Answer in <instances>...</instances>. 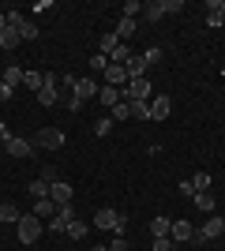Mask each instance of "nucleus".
Segmentation results:
<instances>
[{"label": "nucleus", "mask_w": 225, "mask_h": 251, "mask_svg": "<svg viewBox=\"0 0 225 251\" xmlns=\"http://www.w3.org/2000/svg\"><path fill=\"white\" fill-rule=\"evenodd\" d=\"M225 236V218H218V214H206L203 229H195V240L192 244H206V240H222Z\"/></svg>", "instance_id": "f257e3e1"}, {"label": "nucleus", "mask_w": 225, "mask_h": 251, "mask_svg": "<svg viewBox=\"0 0 225 251\" xmlns=\"http://www.w3.org/2000/svg\"><path fill=\"white\" fill-rule=\"evenodd\" d=\"M30 143H34V150H60L64 147V131L60 127H38V135Z\"/></svg>", "instance_id": "f03ea898"}, {"label": "nucleus", "mask_w": 225, "mask_h": 251, "mask_svg": "<svg viewBox=\"0 0 225 251\" xmlns=\"http://www.w3.org/2000/svg\"><path fill=\"white\" fill-rule=\"evenodd\" d=\"M15 232H19V244H34L42 236V218H34V214H23L15 221Z\"/></svg>", "instance_id": "7ed1b4c3"}, {"label": "nucleus", "mask_w": 225, "mask_h": 251, "mask_svg": "<svg viewBox=\"0 0 225 251\" xmlns=\"http://www.w3.org/2000/svg\"><path fill=\"white\" fill-rule=\"evenodd\" d=\"M64 83H68V90H72V98H79V101H90V98H98V90H101V86H98L94 79H86V75H83V79L68 75Z\"/></svg>", "instance_id": "20e7f679"}, {"label": "nucleus", "mask_w": 225, "mask_h": 251, "mask_svg": "<svg viewBox=\"0 0 225 251\" xmlns=\"http://www.w3.org/2000/svg\"><path fill=\"white\" fill-rule=\"evenodd\" d=\"M124 98H139V101H150L154 98V86H150V79L143 75V79H131L128 86H124Z\"/></svg>", "instance_id": "39448f33"}, {"label": "nucleus", "mask_w": 225, "mask_h": 251, "mask_svg": "<svg viewBox=\"0 0 225 251\" xmlns=\"http://www.w3.org/2000/svg\"><path fill=\"white\" fill-rule=\"evenodd\" d=\"M101 75H105V86H120V90L131 83V79H128V68H124V64H113V60H109V68Z\"/></svg>", "instance_id": "423d86ee"}, {"label": "nucleus", "mask_w": 225, "mask_h": 251, "mask_svg": "<svg viewBox=\"0 0 225 251\" xmlns=\"http://www.w3.org/2000/svg\"><path fill=\"white\" fill-rule=\"evenodd\" d=\"M60 101V90H56V79H53V72L45 75V86L38 90V105H45V109H53V105Z\"/></svg>", "instance_id": "0eeeda50"}, {"label": "nucleus", "mask_w": 225, "mask_h": 251, "mask_svg": "<svg viewBox=\"0 0 225 251\" xmlns=\"http://www.w3.org/2000/svg\"><path fill=\"white\" fill-rule=\"evenodd\" d=\"M169 113H173V98H165V94L150 98V120H169Z\"/></svg>", "instance_id": "6e6552de"}, {"label": "nucleus", "mask_w": 225, "mask_h": 251, "mask_svg": "<svg viewBox=\"0 0 225 251\" xmlns=\"http://www.w3.org/2000/svg\"><path fill=\"white\" fill-rule=\"evenodd\" d=\"M169 236H173L176 244H192V240H195V225L176 218V221H173V229H169Z\"/></svg>", "instance_id": "1a4fd4ad"}, {"label": "nucleus", "mask_w": 225, "mask_h": 251, "mask_svg": "<svg viewBox=\"0 0 225 251\" xmlns=\"http://www.w3.org/2000/svg\"><path fill=\"white\" fill-rule=\"evenodd\" d=\"M72 195H75V188L68 184V180H53V188H49V199H53L56 206H64V202H72Z\"/></svg>", "instance_id": "9d476101"}, {"label": "nucleus", "mask_w": 225, "mask_h": 251, "mask_svg": "<svg viewBox=\"0 0 225 251\" xmlns=\"http://www.w3.org/2000/svg\"><path fill=\"white\" fill-rule=\"evenodd\" d=\"M4 150H8L11 157H34V143H26V139H15V135L4 143Z\"/></svg>", "instance_id": "9b49d317"}, {"label": "nucleus", "mask_w": 225, "mask_h": 251, "mask_svg": "<svg viewBox=\"0 0 225 251\" xmlns=\"http://www.w3.org/2000/svg\"><path fill=\"white\" fill-rule=\"evenodd\" d=\"M23 79H26V72H23L19 64H8V68H4V75H0V83L11 86V90H15V86H23Z\"/></svg>", "instance_id": "f8f14e48"}, {"label": "nucleus", "mask_w": 225, "mask_h": 251, "mask_svg": "<svg viewBox=\"0 0 225 251\" xmlns=\"http://www.w3.org/2000/svg\"><path fill=\"white\" fill-rule=\"evenodd\" d=\"M98 101H101V105H109V109H113V105L128 101V98H124V90H120V86H101V90H98Z\"/></svg>", "instance_id": "ddd939ff"}, {"label": "nucleus", "mask_w": 225, "mask_h": 251, "mask_svg": "<svg viewBox=\"0 0 225 251\" xmlns=\"http://www.w3.org/2000/svg\"><path fill=\"white\" fill-rule=\"evenodd\" d=\"M192 202H195V210H199V214H214V195H210V191H195L192 195Z\"/></svg>", "instance_id": "4468645a"}, {"label": "nucleus", "mask_w": 225, "mask_h": 251, "mask_svg": "<svg viewBox=\"0 0 225 251\" xmlns=\"http://www.w3.org/2000/svg\"><path fill=\"white\" fill-rule=\"evenodd\" d=\"M128 68V79H143V72H147V60H143V52H131V60L124 64Z\"/></svg>", "instance_id": "2eb2a0df"}, {"label": "nucleus", "mask_w": 225, "mask_h": 251, "mask_svg": "<svg viewBox=\"0 0 225 251\" xmlns=\"http://www.w3.org/2000/svg\"><path fill=\"white\" fill-rule=\"evenodd\" d=\"M53 214H56V202H53V199H38V202H34V218L53 221Z\"/></svg>", "instance_id": "dca6fc26"}, {"label": "nucleus", "mask_w": 225, "mask_h": 251, "mask_svg": "<svg viewBox=\"0 0 225 251\" xmlns=\"http://www.w3.org/2000/svg\"><path fill=\"white\" fill-rule=\"evenodd\" d=\"M143 19H147V23H161V19H165V4H161V0L147 4V8H143Z\"/></svg>", "instance_id": "f3484780"}, {"label": "nucleus", "mask_w": 225, "mask_h": 251, "mask_svg": "<svg viewBox=\"0 0 225 251\" xmlns=\"http://www.w3.org/2000/svg\"><path fill=\"white\" fill-rule=\"evenodd\" d=\"M128 109L135 120H150V101H139V98H128Z\"/></svg>", "instance_id": "a211bd4d"}, {"label": "nucleus", "mask_w": 225, "mask_h": 251, "mask_svg": "<svg viewBox=\"0 0 225 251\" xmlns=\"http://www.w3.org/2000/svg\"><path fill=\"white\" fill-rule=\"evenodd\" d=\"M49 188H53V184H45V180L38 176V180H30V188H26V191H30V199L38 202V199H49Z\"/></svg>", "instance_id": "6ab92c4d"}, {"label": "nucleus", "mask_w": 225, "mask_h": 251, "mask_svg": "<svg viewBox=\"0 0 225 251\" xmlns=\"http://www.w3.org/2000/svg\"><path fill=\"white\" fill-rule=\"evenodd\" d=\"M135 26H139L135 19H124V15H120V23H117V30H113V34L124 42V38H135Z\"/></svg>", "instance_id": "aec40b11"}, {"label": "nucleus", "mask_w": 225, "mask_h": 251, "mask_svg": "<svg viewBox=\"0 0 225 251\" xmlns=\"http://www.w3.org/2000/svg\"><path fill=\"white\" fill-rule=\"evenodd\" d=\"M19 42H23V34L15 30V26H8V30L0 34V49H8V52L15 49V45H19Z\"/></svg>", "instance_id": "412c9836"}, {"label": "nucleus", "mask_w": 225, "mask_h": 251, "mask_svg": "<svg viewBox=\"0 0 225 251\" xmlns=\"http://www.w3.org/2000/svg\"><path fill=\"white\" fill-rule=\"evenodd\" d=\"M143 60H147V68H158V64L165 60V49H161V45H150V49L143 52Z\"/></svg>", "instance_id": "4be33fe9"}, {"label": "nucleus", "mask_w": 225, "mask_h": 251, "mask_svg": "<svg viewBox=\"0 0 225 251\" xmlns=\"http://www.w3.org/2000/svg\"><path fill=\"white\" fill-rule=\"evenodd\" d=\"M169 229H173L169 218H154L150 221V232H154V236H169Z\"/></svg>", "instance_id": "5701e85b"}, {"label": "nucleus", "mask_w": 225, "mask_h": 251, "mask_svg": "<svg viewBox=\"0 0 225 251\" xmlns=\"http://www.w3.org/2000/svg\"><path fill=\"white\" fill-rule=\"evenodd\" d=\"M86 229H90V225H86V221H79V218H75L72 225H68V232H64V236H72V240H83V236H86Z\"/></svg>", "instance_id": "b1692460"}, {"label": "nucleus", "mask_w": 225, "mask_h": 251, "mask_svg": "<svg viewBox=\"0 0 225 251\" xmlns=\"http://www.w3.org/2000/svg\"><path fill=\"white\" fill-rule=\"evenodd\" d=\"M23 214H19V206L15 202H0V221H19Z\"/></svg>", "instance_id": "393cba45"}, {"label": "nucleus", "mask_w": 225, "mask_h": 251, "mask_svg": "<svg viewBox=\"0 0 225 251\" xmlns=\"http://www.w3.org/2000/svg\"><path fill=\"white\" fill-rule=\"evenodd\" d=\"M23 86H30L34 94H38V90H42V86H45V75H42V72H26V79H23Z\"/></svg>", "instance_id": "a878e982"}, {"label": "nucleus", "mask_w": 225, "mask_h": 251, "mask_svg": "<svg viewBox=\"0 0 225 251\" xmlns=\"http://www.w3.org/2000/svg\"><path fill=\"white\" fill-rule=\"evenodd\" d=\"M109 60H113V64H128V60H131V49H128V42H120L117 49H113V56H109Z\"/></svg>", "instance_id": "bb28decb"}, {"label": "nucleus", "mask_w": 225, "mask_h": 251, "mask_svg": "<svg viewBox=\"0 0 225 251\" xmlns=\"http://www.w3.org/2000/svg\"><path fill=\"white\" fill-rule=\"evenodd\" d=\"M19 34H23V42H34V38H38V23H34V19H23Z\"/></svg>", "instance_id": "cd10ccee"}, {"label": "nucleus", "mask_w": 225, "mask_h": 251, "mask_svg": "<svg viewBox=\"0 0 225 251\" xmlns=\"http://www.w3.org/2000/svg\"><path fill=\"white\" fill-rule=\"evenodd\" d=\"M98 45H101V49H98V52H105V56H113V49H117V45H120V38H117V34H105V38H101V42H98Z\"/></svg>", "instance_id": "c85d7f7f"}, {"label": "nucleus", "mask_w": 225, "mask_h": 251, "mask_svg": "<svg viewBox=\"0 0 225 251\" xmlns=\"http://www.w3.org/2000/svg\"><path fill=\"white\" fill-rule=\"evenodd\" d=\"M139 11H143V4H139V0H128V4L120 8V15H124V19H139Z\"/></svg>", "instance_id": "c756f323"}, {"label": "nucleus", "mask_w": 225, "mask_h": 251, "mask_svg": "<svg viewBox=\"0 0 225 251\" xmlns=\"http://www.w3.org/2000/svg\"><path fill=\"white\" fill-rule=\"evenodd\" d=\"M109 131H113V120H109V116H101V120L94 124V135H98V139H105Z\"/></svg>", "instance_id": "7c9ffc66"}, {"label": "nucleus", "mask_w": 225, "mask_h": 251, "mask_svg": "<svg viewBox=\"0 0 225 251\" xmlns=\"http://www.w3.org/2000/svg\"><path fill=\"white\" fill-rule=\"evenodd\" d=\"M192 188L195 191H206V188H210V173H195V176H192Z\"/></svg>", "instance_id": "2f4dec72"}, {"label": "nucleus", "mask_w": 225, "mask_h": 251, "mask_svg": "<svg viewBox=\"0 0 225 251\" xmlns=\"http://www.w3.org/2000/svg\"><path fill=\"white\" fill-rule=\"evenodd\" d=\"M90 68H94V72H105V68H109V56H105V52H94V56H90Z\"/></svg>", "instance_id": "473e14b6"}, {"label": "nucleus", "mask_w": 225, "mask_h": 251, "mask_svg": "<svg viewBox=\"0 0 225 251\" xmlns=\"http://www.w3.org/2000/svg\"><path fill=\"white\" fill-rule=\"evenodd\" d=\"M113 120H131V109H128V101L113 105Z\"/></svg>", "instance_id": "72a5a7b5"}, {"label": "nucleus", "mask_w": 225, "mask_h": 251, "mask_svg": "<svg viewBox=\"0 0 225 251\" xmlns=\"http://www.w3.org/2000/svg\"><path fill=\"white\" fill-rule=\"evenodd\" d=\"M154 251H173V236H154Z\"/></svg>", "instance_id": "f704fd0d"}, {"label": "nucleus", "mask_w": 225, "mask_h": 251, "mask_svg": "<svg viewBox=\"0 0 225 251\" xmlns=\"http://www.w3.org/2000/svg\"><path fill=\"white\" fill-rule=\"evenodd\" d=\"M161 4H165V15L169 11H184V0H161Z\"/></svg>", "instance_id": "c9c22d12"}, {"label": "nucleus", "mask_w": 225, "mask_h": 251, "mask_svg": "<svg viewBox=\"0 0 225 251\" xmlns=\"http://www.w3.org/2000/svg\"><path fill=\"white\" fill-rule=\"evenodd\" d=\"M225 23V15H214V11H210V15H206V26H210V30H218V26H222Z\"/></svg>", "instance_id": "e433bc0d"}, {"label": "nucleus", "mask_w": 225, "mask_h": 251, "mask_svg": "<svg viewBox=\"0 0 225 251\" xmlns=\"http://www.w3.org/2000/svg\"><path fill=\"white\" fill-rule=\"evenodd\" d=\"M8 26H15V30H19V26H23V11H8Z\"/></svg>", "instance_id": "4c0bfd02"}, {"label": "nucleus", "mask_w": 225, "mask_h": 251, "mask_svg": "<svg viewBox=\"0 0 225 251\" xmlns=\"http://www.w3.org/2000/svg\"><path fill=\"white\" fill-rule=\"evenodd\" d=\"M206 11H214V15H225V0H210V4H206Z\"/></svg>", "instance_id": "58836bf2"}, {"label": "nucleus", "mask_w": 225, "mask_h": 251, "mask_svg": "<svg viewBox=\"0 0 225 251\" xmlns=\"http://www.w3.org/2000/svg\"><path fill=\"white\" fill-rule=\"evenodd\" d=\"M109 251H128V236H113V248Z\"/></svg>", "instance_id": "ea45409f"}, {"label": "nucleus", "mask_w": 225, "mask_h": 251, "mask_svg": "<svg viewBox=\"0 0 225 251\" xmlns=\"http://www.w3.org/2000/svg\"><path fill=\"white\" fill-rule=\"evenodd\" d=\"M42 180H45V184H53V180H60V176L53 173V165H45V169H42Z\"/></svg>", "instance_id": "a19ab883"}, {"label": "nucleus", "mask_w": 225, "mask_h": 251, "mask_svg": "<svg viewBox=\"0 0 225 251\" xmlns=\"http://www.w3.org/2000/svg\"><path fill=\"white\" fill-rule=\"evenodd\" d=\"M11 94H15V90H11V86H4V83H0V101H11Z\"/></svg>", "instance_id": "79ce46f5"}, {"label": "nucleus", "mask_w": 225, "mask_h": 251, "mask_svg": "<svg viewBox=\"0 0 225 251\" xmlns=\"http://www.w3.org/2000/svg\"><path fill=\"white\" fill-rule=\"evenodd\" d=\"M0 139H4V143L11 139V131H8V124H4V120H0Z\"/></svg>", "instance_id": "37998d69"}, {"label": "nucleus", "mask_w": 225, "mask_h": 251, "mask_svg": "<svg viewBox=\"0 0 225 251\" xmlns=\"http://www.w3.org/2000/svg\"><path fill=\"white\" fill-rule=\"evenodd\" d=\"M8 30V15H4V11H0V34Z\"/></svg>", "instance_id": "c03bdc74"}, {"label": "nucleus", "mask_w": 225, "mask_h": 251, "mask_svg": "<svg viewBox=\"0 0 225 251\" xmlns=\"http://www.w3.org/2000/svg\"><path fill=\"white\" fill-rule=\"evenodd\" d=\"M94 251H109V248H94Z\"/></svg>", "instance_id": "a18cd8bd"}, {"label": "nucleus", "mask_w": 225, "mask_h": 251, "mask_svg": "<svg viewBox=\"0 0 225 251\" xmlns=\"http://www.w3.org/2000/svg\"><path fill=\"white\" fill-rule=\"evenodd\" d=\"M0 225H4V221H0Z\"/></svg>", "instance_id": "49530a36"}]
</instances>
